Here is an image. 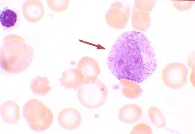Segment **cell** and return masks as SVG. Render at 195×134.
<instances>
[{
    "instance_id": "cell-1",
    "label": "cell",
    "mask_w": 195,
    "mask_h": 134,
    "mask_svg": "<svg viewBox=\"0 0 195 134\" xmlns=\"http://www.w3.org/2000/svg\"><path fill=\"white\" fill-rule=\"evenodd\" d=\"M107 64L118 79L140 83L149 77L157 67L153 48L147 38L136 31L125 32L116 40L109 52Z\"/></svg>"
},
{
    "instance_id": "cell-2",
    "label": "cell",
    "mask_w": 195,
    "mask_h": 134,
    "mask_svg": "<svg viewBox=\"0 0 195 134\" xmlns=\"http://www.w3.org/2000/svg\"><path fill=\"white\" fill-rule=\"evenodd\" d=\"M34 50L20 36L12 34L5 38L0 54V65L4 71L18 73L26 70L31 63Z\"/></svg>"
},
{
    "instance_id": "cell-3",
    "label": "cell",
    "mask_w": 195,
    "mask_h": 134,
    "mask_svg": "<svg viewBox=\"0 0 195 134\" xmlns=\"http://www.w3.org/2000/svg\"><path fill=\"white\" fill-rule=\"evenodd\" d=\"M24 114L31 127L36 131L46 130L53 121L52 110L42 101L36 98L31 99L25 104Z\"/></svg>"
},
{
    "instance_id": "cell-4",
    "label": "cell",
    "mask_w": 195,
    "mask_h": 134,
    "mask_svg": "<svg viewBox=\"0 0 195 134\" xmlns=\"http://www.w3.org/2000/svg\"><path fill=\"white\" fill-rule=\"evenodd\" d=\"M77 93L79 100L83 105L95 108L100 106L105 102L108 90L105 84L98 78L94 82L79 86Z\"/></svg>"
},
{
    "instance_id": "cell-5",
    "label": "cell",
    "mask_w": 195,
    "mask_h": 134,
    "mask_svg": "<svg viewBox=\"0 0 195 134\" xmlns=\"http://www.w3.org/2000/svg\"><path fill=\"white\" fill-rule=\"evenodd\" d=\"M188 69L182 64L172 62L163 69L161 78L168 87L177 89L182 87L186 81Z\"/></svg>"
},
{
    "instance_id": "cell-6",
    "label": "cell",
    "mask_w": 195,
    "mask_h": 134,
    "mask_svg": "<svg viewBox=\"0 0 195 134\" xmlns=\"http://www.w3.org/2000/svg\"><path fill=\"white\" fill-rule=\"evenodd\" d=\"M130 12L129 6L116 2L107 12L105 18L108 26L116 29H121L127 23Z\"/></svg>"
},
{
    "instance_id": "cell-7",
    "label": "cell",
    "mask_w": 195,
    "mask_h": 134,
    "mask_svg": "<svg viewBox=\"0 0 195 134\" xmlns=\"http://www.w3.org/2000/svg\"><path fill=\"white\" fill-rule=\"evenodd\" d=\"M76 68L81 71L83 76L82 85L94 82L101 72L100 66L97 61L87 56L80 59Z\"/></svg>"
},
{
    "instance_id": "cell-8",
    "label": "cell",
    "mask_w": 195,
    "mask_h": 134,
    "mask_svg": "<svg viewBox=\"0 0 195 134\" xmlns=\"http://www.w3.org/2000/svg\"><path fill=\"white\" fill-rule=\"evenodd\" d=\"M58 122L63 127L73 129L78 126L82 121L80 112L76 109L69 107L64 108L59 113Z\"/></svg>"
},
{
    "instance_id": "cell-9",
    "label": "cell",
    "mask_w": 195,
    "mask_h": 134,
    "mask_svg": "<svg viewBox=\"0 0 195 134\" xmlns=\"http://www.w3.org/2000/svg\"><path fill=\"white\" fill-rule=\"evenodd\" d=\"M150 12L134 6L131 15V24L134 29L139 32H145L150 25Z\"/></svg>"
},
{
    "instance_id": "cell-10",
    "label": "cell",
    "mask_w": 195,
    "mask_h": 134,
    "mask_svg": "<svg viewBox=\"0 0 195 134\" xmlns=\"http://www.w3.org/2000/svg\"><path fill=\"white\" fill-rule=\"evenodd\" d=\"M142 114V110L139 106L134 103H128L119 109L118 118L123 122L131 123L139 119Z\"/></svg>"
},
{
    "instance_id": "cell-11",
    "label": "cell",
    "mask_w": 195,
    "mask_h": 134,
    "mask_svg": "<svg viewBox=\"0 0 195 134\" xmlns=\"http://www.w3.org/2000/svg\"><path fill=\"white\" fill-rule=\"evenodd\" d=\"M63 77L60 78L62 86L65 88L76 90L83 84V77L81 71L77 68L68 70L62 73Z\"/></svg>"
},
{
    "instance_id": "cell-12",
    "label": "cell",
    "mask_w": 195,
    "mask_h": 134,
    "mask_svg": "<svg viewBox=\"0 0 195 134\" xmlns=\"http://www.w3.org/2000/svg\"><path fill=\"white\" fill-rule=\"evenodd\" d=\"M28 0L25 2L23 6V11L24 15L27 20L30 21V19H33V22H35L42 19L44 14V9L43 5L40 1L36 4L35 0V4L33 0Z\"/></svg>"
},
{
    "instance_id": "cell-13",
    "label": "cell",
    "mask_w": 195,
    "mask_h": 134,
    "mask_svg": "<svg viewBox=\"0 0 195 134\" xmlns=\"http://www.w3.org/2000/svg\"><path fill=\"white\" fill-rule=\"evenodd\" d=\"M1 111L3 118L8 122L14 123L20 118V107L15 101H6L2 105Z\"/></svg>"
},
{
    "instance_id": "cell-14",
    "label": "cell",
    "mask_w": 195,
    "mask_h": 134,
    "mask_svg": "<svg viewBox=\"0 0 195 134\" xmlns=\"http://www.w3.org/2000/svg\"><path fill=\"white\" fill-rule=\"evenodd\" d=\"M120 83L122 87V91L126 97L134 99L138 97L142 93V90L136 82L132 80L122 79Z\"/></svg>"
},
{
    "instance_id": "cell-15",
    "label": "cell",
    "mask_w": 195,
    "mask_h": 134,
    "mask_svg": "<svg viewBox=\"0 0 195 134\" xmlns=\"http://www.w3.org/2000/svg\"><path fill=\"white\" fill-rule=\"evenodd\" d=\"M50 81L47 77L38 76L33 81L31 88L33 91L39 95L47 94L52 88L49 85Z\"/></svg>"
},
{
    "instance_id": "cell-16",
    "label": "cell",
    "mask_w": 195,
    "mask_h": 134,
    "mask_svg": "<svg viewBox=\"0 0 195 134\" xmlns=\"http://www.w3.org/2000/svg\"><path fill=\"white\" fill-rule=\"evenodd\" d=\"M17 15L13 10L6 6L0 12V21L2 25L6 28L14 26L17 20Z\"/></svg>"
},
{
    "instance_id": "cell-17",
    "label": "cell",
    "mask_w": 195,
    "mask_h": 134,
    "mask_svg": "<svg viewBox=\"0 0 195 134\" xmlns=\"http://www.w3.org/2000/svg\"><path fill=\"white\" fill-rule=\"evenodd\" d=\"M149 118L153 124L156 127H163L165 125V118L160 110L157 107L150 106L148 110Z\"/></svg>"
},
{
    "instance_id": "cell-18",
    "label": "cell",
    "mask_w": 195,
    "mask_h": 134,
    "mask_svg": "<svg viewBox=\"0 0 195 134\" xmlns=\"http://www.w3.org/2000/svg\"><path fill=\"white\" fill-rule=\"evenodd\" d=\"M48 4L53 10L60 12L66 9L69 6V0H49Z\"/></svg>"
},
{
    "instance_id": "cell-19",
    "label": "cell",
    "mask_w": 195,
    "mask_h": 134,
    "mask_svg": "<svg viewBox=\"0 0 195 134\" xmlns=\"http://www.w3.org/2000/svg\"><path fill=\"white\" fill-rule=\"evenodd\" d=\"M152 133V130L148 125L141 123L134 126L129 133L151 134Z\"/></svg>"
},
{
    "instance_id": "cell-20",
    "label": "cell",
    "mask_w": 195,
    "mask_h": 134,
    "mask_svg": "<svg viewBox=\"0 0 195 134\" xmlns=\"http://www.w3.org/2000/svg\"><path fill=\"white\" fill-rule=\"evenodd\" d=\"M174 7L178 10H185L189 9L193 3V1H173Z\"/></svg>"
},
{
    "instance_id": "cell-21",
    "label": "cell",
    "mask_w": 195,
    "mask_h": 134,
    "mask_svg": "<svg viewBox=\"0 0 195 134\" xmlns=\"http://www.w3.org/2000/svg\"><path fill=\"white\" fill-rule=\"evenodd\" d=\"M193 57V54L190 55L188 58L187 60V65L190 68H194V59L193 60V58H194Z\"/></svg>"
}]
</instances>
